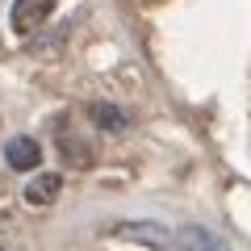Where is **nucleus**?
<instances>
[{"label":"nucleus","instance_id":"obj_1","mask_svg":"<svg viewBox=\"0 0 251 251\" xmlns=\"http://www.w3.org/2000/svg\"><path fill=\"white\" fill-rule=\"evenodd\" d=\"M54 4L59 0H13V9H9V29L17 38H29L34 29H42L46 21H50Z\"/></svg>","mask_w":251,"mask_h":251},{"label":"nucleus","instance_id":"obj_2","mask_svg":"<svg viewBox=\"0 0 251 251\" xmlns=\"http://www.w3.org/2000/svg\"><path fill=\"white\" fill-rule=\"evenodd\" d=\"M4 163H9L13 172H34L38 163H42V143H38V138H29V134L13 138V143L4 147Z\"/></svg>","mask_w":251,"mask_h":251},{"label":"nucleus","instance_id":"obj_3","mask_svg":"<svg viewBox=\"0 0 251 251\" xmlns=\"http://www.w3.org/2000/svg\"><path fill=\"white\" fill-rule=\"evenodd\" d=\"M109 234H113V239H130V243H151V247H172V243H180L176 234H168L163 226H147V222H122Z\"/></svg>","mask_w":251,"mask_h":251},{"label":"nucleus","instance_id":"obj_4","mask_svg":"<svg viewBox=\"0 0 251 251\" xmlns=\"http://www.w3.org/2000/svg\"><path fill=\"white\" fill-rule=\"evenodd\" d=\"M59 193H63V180L54 176V172L29 176V184H25V201H29V205H54V201H59Z\"/></svg>","mask_w":251,"mask_h":251},{"label":"nucleus","instance_id":"obj_5","mask_svg":"<svg viewBox=\"0 0 251 251\" xmlns=\"http://www.w3.org/2000/svg\"><path fill=\"white\" fill-rule=\"evenodd\" d=\"M88 113H92V122H97L100 130H126V113L117 105H92Z\"/></svg>","mask_w":251,"mask_h":251},{"label":"nucleus","instance_id":"obj_6","mask_svg":"<svg viewBox=\"0 0 251 251\" xmlns=\"http://www.w3.org/2000/svg\"><path fill=\"white\" fill-rule=\"evenodd\" d=\"M63 159L72 163V168H88L92 155H88V147H84L80 138H63Z\"/></svg>","mask_w":251,"mask_h":251}]
</instances>
